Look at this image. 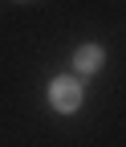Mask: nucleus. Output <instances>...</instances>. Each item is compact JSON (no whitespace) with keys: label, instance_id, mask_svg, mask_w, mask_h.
<instances>
[{"label":"nucleus","instance_id":"nucleus-1","mask_svg":"<svg viewBox=\"0 0 126 147\" xmlns=\"http://www.w3.org/2000/svg\"><path fill=\"white\" fill-rule=\"evenodd\" d=\"M49 98H53L57 110H77V106H81V86H77L73 78H57V82L49 86Z\"/></svg>","mask_w":126,"mask_h":147},{"label":"nucleus","instance_id":"nucleus-2","mask_svg":"<svg viewBox=\"0 0 126 147\" xmlns=\"http://www.w3.org/2000/svg\"><path fill=\"white\" fill-rule=\"evenodd\" d=\"M98 65H102V49H98V45H81V49H77V69L89 74V69H98Z\"/></svg>","mask_w":126,"mask_h":147}]
</instances>
